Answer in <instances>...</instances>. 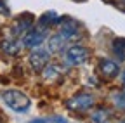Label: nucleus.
<instances>
[{"label":"nucleus","mask_w":125,"mask_h":123,"mask_svg":"<svg viewBox=\"0 0 125 123\" xmlns=\"http://www.w3.org/2000/svg\"><path fill=\"white\" fill-rule=\"evenodd\" d=\"M64 59H66V63L71 64V66L83 64L89 59V50L85 47H82V45H71V47H68V50H66Z\"/></svg>","instance_id":"f03ea898"},{"label":"nucleus","mask_w":125,"mask_h":123,"mask_svg":"<svg viewBox=\"0 0 125 123\" xmlns=\"http://www.w3.org/2000/svg\"><path fill=\"white\" fill-rule=\"evenodd\" d=\"M2 49H4L7 54H18V50H19V45L16 43L14 40H5V42L2 43Z\"/></svg>","instance_id":"9b49d317"},{"label":"nucleus","mask_w":125,"mask_h":123,"mask_svg":"<svg viewBox=\"0 0 125 123\" xmlns=\"http://www.w3.org/2000/svg\"><path fill=\"white\" fill-rule=\"evenodd\" d=\"M99 69H101V73H103L104 76H108V78H113V76H116L118 71H120L118 64L115 63V61H109V59H103V61H101Z\"/></svg>","instance_id":"0eeeda50"},{"label":"nucleus","mask_w":125,"mask_h":123,"mask_svg":"<svg viewBox=\"0 0 125 123\" xmlns=\"http://www.w3.org/2000/svg\"><path fill=\"white\" fill-rule=\"evenodd\" d=\"M2 97H4V102L10 107V109L18 111V113H24L30 107V99L21 90H7V92H4Z\"/></svg>","instance_id":"f257e3e1"},{"label":"nucleus","mask_w":125,"mask_h":123,"mask_svg":"<svg viewBox=\"0 0 125 123\" xmlns=\"http://www.w3.org/2000/svg\"><path fill=\"white\" fill-rule=\"evenodd\" d=\"M115 102L118 107H125V92H120V94L115 97Z\"/></svg>","instance_id":"4468645a"},{"label":"nucleus","mask_w":125,"mask_h":123,"mask_svg":"<svg viewBox=\"0 0 125 123\" xmlns=\"http://www.w3.org/2000/svg\"><path fill=\"white\" fill-rule=\"evenodd\" d=\"M68 107L70 109H75V111H85L94 104V95L90 94H76L75 97H71L68 102Z\"/></svg>","instance_id":"39448f33"},{"label":"nucleus","mask_w":125,"mask_h":123,"mask_svg":"<svg viewBox=\"0 0 125 123\" xmlns=\"http://www.w3.org/2000/svg\"><path fill=\"white\" fill-rule=\"evenodd\" d=\"M59 35H62L66 38V42H70L71 38L78 37V24L75 21H66V23H61L59 26Z\"/></svg>","instance_id":"423d86ee"},{"label":"nucleus","mask_w":125,"mask_h":123,"mask_svg":"<svg viewBox=\"0 0 125 123\" xmlns=\"http://www.w3.org/2000/svg\"><path fill=\"white\" fill-rule=\"evenodd\" d=\"M66 38L62 37V35H54V37H51L49 38V52H59V50H62L66 47Z\"/></svg>","instance_id":"6e6552de"},{"label":"nucleus","mask_w":125,"mask_h":123,"mask_svg":"<svg viewBox=\"0 0 125 123\" xmlns=\"http://www.w3.org/2000/svg\"><path fill=\"white\" fill-rule=\"evenodd\" d=\"M66 123V120H61V118H57V120H52V118H42V120H33V121H30V123Z\"/></svg>","instance_id":"ddd939ff"},{"label":"nucleus","mask_w":125,"mask_h":123,"mask_svg":"<svg viewBox=\"0 0 125 123\" xmlns=\"http://www.w3.org/2000/svg\"><path fill=\"white\" fill-rule=\"evenodd\" d=\"M49 57H51L49 49H38L37 47V50H33L30 56V64L35 71H42L47 66V63H49Z\"/></svg>","instance_id":"20e7f679"},{"label":"nucleus","mask_w":125,"mask_h":123,"mask_svg":"<svg viewBox=\"0 0 125 123\" xmlns=\"http://www.w3.org/2000/svg\"><path fill=\"white\" fill-rule=\"evenodd\" d=\"M111 49H113V52H115L118 57H123V56H125V38H115Z\"/></svg>","instance_id":"9d476101"},{"label":"nucleus","mask_w":125,"mask_h":123,"mask_svg":"<svg viewBox=\"0 0 125 123\" xmlns=\"http://www.w3.org/2000/svg\"><path fill=\"white\" fill-rule=\"evenodd\" d=\"M7 7H5V4H2V2H0V12H4V14H7V10H5Z\"/></svg>","instance_id":"2eb2a0df"},{"label":"nucleus","mask_w":125,"mask_h":123,"mask_svg":"<svg viewBox=\"0 0 125 123\" xmlns=\"http://www.w3.org/2000/svg\"><path fill=\"white\" fill-rule=\"evenodd\" d=\"M123 82H125V73H123Z\"/></svg>","instance_id":"dca6fc26"},{"label":"nucleus","mask_w":125,"mask_h":123,"mask_svg":"<svg viewBox=\"0 0 125 123\" xmlns=\"http://www.w3.org/2000/svg\"><path fill=\"white\" fill-rule=\"evenodd\" d=\"M45 35H47V31H45V28H42V26L30 29V31L24 35V40H23L24 47H28V49H37L38 45L45 40Z\"/></svg>","instance_id":"7ed1b4c3"},{"label":"nucleus","mask_w":125,"mask_h":123,"mask_svg":"<svg viewBox=\"0 0 125 123\" xmlns=\"http://www.w3.org/2000/svg\"><path fill=\"white\" fill-rule=\"evenodd\" d=\"M57 23H59V16L56 12H45L43 16L40 18V26L42 28H47L51 24H57Z\"/></svg>","instance_id":"1a4fd4ad"},{"label":"nucleus","mask_w":125,"mask_h":123,"mask_svg":"<svg viewBox=\"0 0 125 123\" xmlns=\"http://www.w3.org/2000/svg\"><path fill=\"white\" fill-rule=\"evenodd\" d=\"M108 116H109V113H108L106 109H97L96 113L92 114V121H94V123H106Z\"/></svg>","instance_id":"f8f14e48"}]
</instances>
